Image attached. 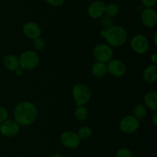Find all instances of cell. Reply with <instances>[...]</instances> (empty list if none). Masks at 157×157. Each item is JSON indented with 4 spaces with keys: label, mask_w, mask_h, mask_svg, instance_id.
I'll list each match as a JSON object with an SVG mask.
<instances>
[{
    "label": "cell",
    "mask_w": 157,
    "mask_h": 157,
    "mask_svg": "<svg viewBox=\"0 0 157 157\" xmlns=\"http://www.w3.org/2000/svg\"><path fill=\"white\" fill-rule=\"evenodd\" d=\"M14 116L15 121L19 125L29 126L36 120L38 111L33 103L30 102H21L15 107Z\"/></svg>",
    "instance_id": "6da1fadb"
},
{
    "label": "cell",
    "mask_w": 157,
    "mask_h": 157,
    "mask_svg": "<svg viewBox=\"0 0 157 157\" xmlns=\"http://www.w3.org/2000/svg\"><path fill=\"white\" fill-rule=\"evenodd\" d=\"M105 39L112 46L119 47L127 41V33L125 29L121 26H111L106 30Z\"/></svg>",
    "instance_id": "7a4b0ae2"
},
{
    "label": "cell",
    "mask_w": 157,
    "mask_h": 157,
    "mask_svg": "<svg viewBox=\"0 0 157 157\" xmlns=\"http://www.w3.org/2000/svg\"><path fill=\"white\" fill-rule=\"evenodd\" d=\"M18 62L20 67L23 69L30 70L38 66L39 62V56L34 51L28 50L20 55Z\"/></svg>",
    "instance_id": "3957f363"
},
{
    "label": "cell",
    "mask_w": 157,
    "mask_h": 157,
    "mask_svg": "<svg viewBox=\"0 0 157 157\" xmlns=\"http://www.w3.org/2000/svg\"><path fill=\"white\" fill-rule=\"evenodd\" d=\"M72 95L78 106H84V104L88 103L91 97L90 89L83 84L76 85L73 88Z\"/></svg>",
    "instance_id": "277c9868"
},
{
    "label": "cell",
    "mask_w": 157,
    "mask_h": 157,
    "mask_svg": "<svg viewBox=\"0 0 157 157\" xmlns=\"http://www.w3.org/2000/svg\"><path fill=\"white\" fill-rule=\"evenodd\" d=\"M94 56L100 62H108L113 57V50L105 44H100L94 49Z\"/></svg>",
    "instance_id": "5b68a950"
},
{
    "label": "cell",
    "mask_w": 157,
    "mask_h": 157,
    "mask_svg": "<svg viewBox=\"0 0 157 157\" xmlns=\"http://www.w3.org/2000/svg\"><path fill=\"white\" fill-rule=\"evenodd\" d=\"M140 126V122L133 115H127L121 120L120 128L126 134H131L136 132Z\"/></svg>",
    "instance_id": "8992f818"
},
{
    "label": "cell",
    "mask_w": 157,
    "mask_h": 157,
    "mask_svg": "<svg viewBox=\"0 0 157 157\" xmlns=\"http://www.w3.org/2000/svg\"><path fill=\"white\" fill-rule=\"evenodd\" d=\"M130 46L132 49L138 54H145L149 49L148 40L143 35H136L133 37Z\"/></svg>",
    "instance_id": "52a82bcc"
},
{
    "label": "cell",
    "mask_w": 157,
    "mask_h": 157,
    "mask_svg": "<svg viewBox=\"0 0 157 157\" xmlns=\"http://www.w3.org/2000/svg\"><path fill=\"white\" fill-rule=\"evenodd\" d=\"M61 143L65 147L70 148V149H75L78 147L81 143V139L78 135L75 132L71 131H66L61 135L60 137Z\"/></svg>",
    "instance_id": "ba28073f"
},
{
    "label": "cell",
    "mask_w": 157,
    "mask_h": 157,
    "mask_svg": "<svg viewBox=\"0 0 157 157\" xmlns=\"http://www.w3.org/2000/svg\"><path fill=\"white\" fill-rule=\"evenodd\" d=\"M106 66H107V72L115 77L123 76L125 75L127 72V68L125 65L117 59L110 60Z\"/></svg>",
    "instance_id": "9c48e42d"
},
{
    "label": "cell",
    "mask_w": 157,
    "mask_h": 157,
    "mask_svg": "<svg viewBox=\"0 0 157 157\" xmlns=\"http://www.w3.org/2000/svg\"><path fill=\"white\" fill-rule=\"evenodd\" d=\"M19 124L15 120L12 119L4 121L0 127L2 134L7 137L15 136L19 132Z\"/></svg>",
    "instance_id": "30bf717a"
},
{
    "label": "cell",
    "mask_w": 157,
    "mask_h": 157,
    "mask_svg": "<svg viewBox=\"0 0 157 157\" xmlns=\"http://www.w3.org/2000/svg\"><path fill=\"white\" fill-rule=\"evenodd\" d=\"M142 23L147 28H153L157 24V13L152 8H147L141 14Z\"/></svg>",
    "instance_id": "8fae6325"
},
{
    "label": "cell",
    "mask_w": 157,
    "mask_h": 157,
    "mask_svg": "<svg viewBox=\"0 0 157 157\" xmlns=\"http://www.w3.org/2000/svg\"><path fill=\"white\" fill-rule=\"evenodd\" d=\"M106 5L102 1H96L90 5L87 9L89 16L92 18H99L105 13Z\"/></svg>",
    "instance_id": "7c38bea8"
},
{
    "label": "cell",
    "mask_w": 157,
    "mask_h": 157,
    "mask_svg": "<svg viewBox=\"0 0 157 157\" xmlns=\"http://www.w3.org/2000/svg\"><path fill=\"white\" fill-rule=\"evenodd\" d=\"M23 32L28 38L35 39V38L40 37L41 31L39 26L36 23L29 22L25 23L23 26Z\"/></svg>",
    "instance_id": "4fadbf2b"
},
{
    "label": "cell",
    "mask_w": 157,
    "mask_h": 157,
    "mask_svg": "<svg viewBox=\"0 0 157 157\" xmlns=\"http://www.w3.org/2000/svg\"><path fill=\"white\" fill-rule=\"evenodd\" d=\"M144 78L148 83H153L157 79V66L150 65L144 71Z\"/></svg>",
    "instance_id": "5bb4252c"
},
{
    "label": "cell",
    "mask_w": 157,
    "mask_h": 157,
    "mask_svg": "<svg viewBox=\"0 0 157 157\" xmlns=\"http://www.w3.org/2000/svg\"><path fill=\"white\" fill-rule=\"evenodd\" d=\"M144 103L146 106L153 111L157 110V93L156 92H150L144 96Z\"/></svg>",
    "instance_id": "9a60e30c"
},
{
    "label": "cell",
    "mask_w": 157,
    "mask_h": 157,
    "mask_svg": "<svg viewBox=\"0 0 157 157\" xmlns=\"http://www.w3.org/2000/svg\"><path fill=\"white\" fill-rule=\"evenodd\" d=\"M91 72L94 76H95L96 78H102L107 72V66L104 63L98 62L93 65Z\"/></svg>",
    "instance_id": "2e32d148"
},
{
    "label": "cell",
    "mask_w": 157,
    "mask_h": 157,
    "mask_svg": "<svg viewBox=\"0 0 157 157\" xmlns=\"http://www.w3.org/2000/svg\"><path fill=\"white\" fill-rule=\"evenodd\" d=\"M4 65L8 69L15 71L19 67V62L16 56L13 55H8L4 58Z\"/></svg>",
    "instance_id": "e0dca14e"
},
{
    "label": "cell",
    "mask_w": 157,
    "mask_h": 157,
    "mask_svg": "<svg viewBox=\"0 0 157 157\" xmlns=\"http://www.w3.org/2000/svg\"><path fill=\"white\" fill-rule=\"evenodd\" d=\"M133 115L138 120H142L147 115V109L143 104H137L133 109Z\"/></svg>",
    "instance_id": "ac0fdd59"
},
{
    "label": "cell",
    "mask_w": 157,
    "mask_h": 157,
    "mask_svg": "<svg viewBox=\"0 0 157 157\" xmlns=\"http://www.w3.org/2000/svg\"><path fill=\"white\" fill-rule=\"evenodd\" d=\"M87 114H88V112H87V109L84 106H78L75 112V115L76 117V119L80 120V121H84V120H85L87 117Z\"/></svg>",
    "instance_id": "d6986e66"
},
{
    "label": "cell",
    "mask_w": 157,
    "mask_h": 157,
    "mask_svg": "<svg viewBox=\"0 0 157 157\" xmlns=\"http://www.w3.org/2000/svg\"><path fill=\"white\" fill-rule=\"evenodd\" d=\"M119 6L114 3H110V4L106 6L105 8V13L107 14L108 16L114 17L119 13Z\"/></svg>",
    "instance_id": "ffe728a7"
},
{
    "label": "cell",
    "mask_w": 157,
    "mask_h": 157,
    "mask_svg": "<svg viewBox=\"0 0 157 157\" xmlns=\"http://www.w3.org/2000/svg\"><path fill=\"white\" fill-rule=\"evenodd\" d=\"M92 133V130L89 126H82V127L80 128V129L78 130V136L80 137V139H87L90 137Z\"/></svg>",
    "instance_id": "44dd1931"
},
{
    "label": "cell",
    "mask_w": 157,
    "mask_h": 157,
    "mask_svg": "<svg viewBox=\"0 0 157 157\" xmlns=\"http://www.w3.org/2000/svg\"><path fill=\"white\" fill-rule=\"evenodd\" d=\"M116 157H133V153L130 149L127 148H122L117 152Z\"/></svg>",
    "instance_id": "7402d4cb"
},
{
    "label": "cell",
    "mask_w": 157,
    "mask_h": 157,
    "mask_svg": "<svg viewBox=\"0 0 157 157\" xmlns=\"http://www.w3.org/2000/svg\"><path fill=\"white\" fill-rule=\"evenodd\" d=\"M34 46L36 49H38V50H41L44 48L45 46V42L41 37H38V38L34 39Z\"/></svg>",
    "instance_id": "603a6c76"
},
{
    "label": "cell",
    "mask_w": 157,
    "mask_h": 157,
    "mask_svg": "<svg viewBox=\"0 0 157 157\" xmlns=\"http://www.w3.org/2000/svg\"><path fill=\"white\" fill-rule=\"evenodd\" d=\"M8 117V111L4 107L0 106V123L6 121Z\"/></svg>",
    "instance_id": "cb8c5ba5"
},
{
    "label": "cell",
    "mask_w": 157,
    "mask_h": 157,
    "mask_svg": "<svg viewBox=\"0 0 157 157\" xmlns=\"http://www.w3.org/2000/svg\"><path fill=\"white\" fill-rule=\"evenodd\" d=\"M157 0H142L143 6L146 8H152L156 4Z\"/></svg>",
    "instance_id": "d4e9b609"
},
{
    "label": "cell",
    "mask_w": 157,
    "mask_h": 157,
    "mask_svg": "<svg viewBox=\"0 0 157 157\" xmlns=\"http://www.w3.org/2000/svg\"><path fill=\"white\" fill-rule=\"evenodd\" d=\"M49 5L53 6H58L64 2V0H45Z\"/></svg>",
    "instance_id": "484cf974"
},
{
    "label": "cell",
    "mask_w": 157,
    "mask_h": 157,
    "mask_svg": "<svg viewBox=\"0 0 157 157\" xmlns=\"http://www.w3.org/2000/svg\"><path fill=\"white\" fill-rule=\"evenodd\" d=\"M15 73H16V75H22L23 74V69L22 68H21V67H18V69H15Z\"/></svg>",
    "instance_id": "4316f807"
},
{
    "label": "cell",
    "mask_w": 157,
    "mask_h": 157,
    "mask_svg": "<svg viewBox=\"0 0 157 157\" xmlns=\"http://www.w3.org/2000/svg\"><path fill=\"white\" fill-rule=\"evenodd\" d=\"M151 60L152 62H153L154 64H156V63H157V55L156 54H153V55L151 56Z\"/></svg>",
    "instance_id": "83f0119b"
},
{
    "label": "cell",
    "mask_w": 157,
    "mask_h": 157,
    "mask_svg": "<svg viewBox=\"0 0 157 157\" xmlns=\"http://www.w3.org/2000/svg\"><path fill=\"white\" fill-rule=\"evenodd\" d=\"M157 113H155L154 115H153V123L154 124V126H157Z\"/></svg>",
    "instance_id": "f1b7e54d"
},
{
    "label": "cell",
    "mask_w": 157,
    "mask_h": 157,
    "mask_svg": "<svg viewBox=\"0 0 157 157\" xmlns=\"http://www.w3.org/2000/svg\"><path fill=\"white\" fill-rule=\"evenodd\" d=\"M52 157H63V155H61V154H59V153H55V154H54Z\"/></svg>",
    "instance_id": "f546056e"
},
{
    "label": "cell",
    "mask_w": 157,
    "mask_h": 157,
    "mask_svg": "<svg viewBox=\"0 0 157 157\" xmlns=\"http://www.w3.org/2000/svg\"><path fill=\"white\" fill-rule=\"evenodd\" d=\"M156 35H157V32L155 33V35H154V42L155 44L157 45V41H156Z\"/></svg>",
    "instance_id": "4dcf8cb0"
},
{
    "label": "cell",
    "mask_w": 157,
    "mask_h": 157,
    "mask_svg": "<svg viewBox=\"0 0 157 157\" xmlns=\"http://www.w3.org/2000/svg\"><path fill=\"white\" fill-rule=\"evenodd\" d=\"M87 1H90V0H87Z\"/></svg>",
    "instance_id": "1f68e13d"
}]
</instances>
